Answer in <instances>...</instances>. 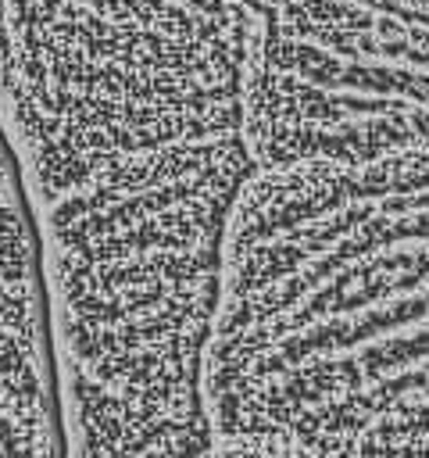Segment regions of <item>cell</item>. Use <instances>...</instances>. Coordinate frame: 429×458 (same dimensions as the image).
I'll return each mask as SVG.
<instances>
[{"label":"cell","mask_w":429,"mask_h":458,"mask_svg":"<svg viewBox=\"0 0 429 458\" xmlns=\"http://www.w3.org/2000/svg\"><path fill=\"white\" fill-rule=\"evenodd\" d=\"M211 441L426 455V150L254 168L200 358Z\"/></svg>","instance_id":"1"},{"label":"cell","mask_w":429,"mask_h":458,"mask_svg":"<svg viewBox=\"0 0 429 458\" xmlns=\"http://www.w3.org/2000/svg\"><path fill=\"white\" fill-rule=\"evenodd\" d=\"M254 168L243 133H222L107 161L43 197L68 369L136 405L204 408L222 233Z\"/></svg>","instance_id":"2"},{"label":"cell","mask_w":429,"mask_h":458,"mask_svg":"<svg viewBox=\"0 0 429 458\" xmlns=\"http://www.w3.org/2000/svg\"><path fill=\"white\" fill-rule=\"evenodd\" d=\"M240 0H0V86L43 197L240 129Z\"/></svg>","instance_id":"3"},{"label":"cell","mask_w":429,"mask_h":458,"mask_svg":"<svg viewBox=\"0 0 429 458\" xmlns=\"http://www.w3.org/2000/svg\"><path fill=\"white\" fill-rule=\"evenodd\" d=\"M258 168L426 150V0H240Z\"/></svg>","instance_id":"4"}]
</instances>
